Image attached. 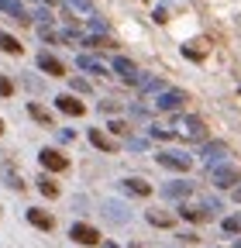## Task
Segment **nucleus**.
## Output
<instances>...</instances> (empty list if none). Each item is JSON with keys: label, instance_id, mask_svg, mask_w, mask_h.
<instances>
[{"label": "nucleus", "instance_id": "obj_1", "mask_svg": "<svg viewBox=\"0 0 241 248\" xmlns=\"http://www.w3.org/2000/svg\"><path fill=\"white\" fill-rule=\"evenodd\" d=\"M210 179H214V186H221V190H234V186L241 183V169H234V166H210Z\"/></svg>", "mask_w": 241, "mask_h": 248}, {"label": "nucleus", "instance_id": "obj_2", "mask_svg": "<svg viewBox=\"0 0 241 248\" xmlns=\"http://www.w3.org/2000/svg\"><path fill=\"white\" fill-rule=\"evenodd\" d=\"M155 162L166 166V169H172V172H190V166H193V159L183 155V152H159Z\"/></svg>", "mask_w": 241, "mask_h": 248}, {"label": "nucleus", "instance_id": "obj_3", "mask_svg": "<svg viewBox=\"0 0 241 248\" xmlns=\"http://www.w3.org/2000/svg\"><path fill=\"white\" fill-rule=\"evenodd\" d=\"M38 162H42L48 172H66V169H69V159H66L59 148H42V152H38Z\"/></svg>", "mask_w": 241, "mask_h": 248}, {"label": "nucleus", "instance_id": "obj_4", "mask_svg": "<svg viewBox=\"0 0 241 248\" xmlns=\"http://www.w3.org/2000/svg\"><path fill=\"white\" fill-rule=\"evenodd\" d=\"M183 104H186V93H183V90H162L159 100H155V107L166 110V114H169V110H179Z\"/></svg>", "mask_w": 241, "mask_h": 248}, {"label": "nucleus", "instance_id": "obj_5", "mask_svg": "<svg viewBox=\"0 0 241 248\" xmlns=\"http://www.w3.org/2000/svg\"><path fill=\"white\" fill-rule=\"evenodd\" d=\"M69 238H73L76 245H100V231H97L93 224H73V228H69Z\"/></svg>", "mask_w": 241, "mask_h": 248}, {"label": "nucleus", "instance_id": "obj_6", "mask_svg": "<svg viewBox=\"0 0 241 248\" xmlns=\"http://www.w3.org/2000/svg\"><path fill=\"white\" fill-rule=\"evenodd\" d=\"M179 128H183L179 135L190 138V141H203V138H207V124H203L200 117H183V121H179Z\"/></svg>", "mask_w": 241, "mask_h": 248}, {"label": "nucleus", "instance_id": "obj_7", "mask_svg": "<svg viewBox=\"0 0 241 248\" xmlns=\"http://www.w3.org/2000/svg\"><path fill=\"white\" fill-rule=\"evenodd\" d=\"M55 107H59V110H62L66 117H83V114H86V107H83V100H76V97H73V93H59V97H55Z\"/></svg>", "mask_w": 241, "mask_h": 248}, {"label": "nucleus", "instance_id": "obj_8", "mask_svg": "<svg viewBox=\"0 0 241 248\" xmlns=\"http://www.w3.org/2000/svg\"><path fill=\"white\" fill-rule=\"evenodd\" d=\"M120 190L131 197H152V183H145L141 176H128V179H120Z\"/></svg>", "mask_w": 241, "mask_h": 248}, {"label": "nucleus", "instance_id": "obj_9", "mask_svg": "<svg viewBox=\"0 0 241 248\" xmlns=\"http://www.w3.org/2000/svg\"><path fill=\"white\" fill-rule=\"evenodd\" d=\"M110 69L120 76V79H128V83H138V66L131 59H124V55H117L114 62H110Z\"/></svg>", "mask_w": 241, "mask_h": 248}, {"label": "nucleus", "instance_id": "obj_10", "mask_svg": "<svg viewBox=\"0 0 241 248\" xmlns=\"http://www.w3.org/2000/svg\"><path fill=\"white\" fill-rule=\"evenodd\" d=\"M38 69L48 73V76H66V66H62V62H59L55 55H48V52L38 55Z\"/></svg>", "mask_w": 241, "mask_h": 248}, {"label": "nucleus", "instance_id": "obj_11", "mask_svg": "<svg viewBox=\"0 0 241 248\" xmlns=\"http://www.w3.org/2000/svg\"><path fill=\"white\" fill-rule=\"evenodd\" d=\"M210 210L214 207H179V217H183V221H193V224H200V221H210Z\"/></svg>", "mask_w": 241, "mask_h": 248}, {"label": "nucleus", "instance_id": "obj_12", "mask_svg": "<svg viewBox=\"0 0 241 248\" xmlns=\"http://www.w3.org/2000/svg\"><path fill=\"white\" fill-rule=\"evenodd\" d=\"M28 221H31L35 228H42V231H52V228H55L52 214H48V210H38V207H31V210H28Z\"/></svg>", "mask_w": 241, "mask_h": 248}, {"label": "nucleus", "instance_id": "obj_13", "mask_svg": "<svg viewBox=\"0 0 241 248\" xmlns=\"http://www.w3.org/2000/svg\"><path fill=\"white\" fill-rule=\"evenodd\" d=\"M0 11L11 14V17H14V21H21V24H28V11L21 7V0H0Z\"/></svg>", "mask_w": 241, "mask_h": 248}, {"label": "nucleus", "instance_id": "obj_14", "mask_svg": "<svg viewBox=\"0 0 241 248\" xmlns=\"http://www.w3.org/2000/svg\"><path fill=\"white\" fill-rule=\"evenodd\" d=\"M162 193H166V197H172V200H179V197H190V193H193V183H183V179H176V183L162 186Z\"/></svg>", "mask_w": 241, "mask_h": 248}, {"label": "nucleus", "instance_id": "obj_15", "mask_svg": "<svg viewBox=\"0 0 241 248\" xmlns=\"http://www.w3.org/2000/svg\"><path fill=\"white\" fill-rule=\"evenodd\" d=\"M0 176H4V183L11 186V190H24V179L17 176V169H14V162H4V166H0Z\"/></svg>", "mask_w": 241, "mask_h": 248}, {"label": "nucleus", "instance_id": "obj_16", "mask_svg": "<svg viewBox=\"0 0 241 248\" xmlns=\"http://www.w3.org/2000/svg\"><path fill=\"white\" fill-rule=\"evenodd\" d=\"M227 155V145H221V141H210L207 148H203V159H207V166H217L221 159Z\"/></svg>", "mask_w": 241, "mask_h": 248}, {"label": "nucleus", "instance_id": "obj_17", "mask_svg": "<svg viewBox=\"0 0 241 248\" xmlns=\"http://www.w3.org/2000/svg\"><path fill=\"white\" fill-rule=\"evenodd\" d=\"M0 52H7V55H21L24 52V45L14 38V35H7V31H0Z\"/></svg>", "mask_w": 241, "mask_h": 248}, {"label": "nucleus", "instance_id": "obj_18", "mask_svg": "<svg viewBox=\"0 0 241 248\" xmlns=\"http://www.w3.org/2000/svg\"><path fill=\"white\" fill-rule=\"evenodd\" d=\"M90 141H93V148H100V152H114L117 145L104 135V131H97V128H90Z\"/></svg>", "mask_w": 241, "mask_h": 248}, {"label": "nucleus", "instance_id": "obj_19", "mask_svg": "<svg viewBox=\"0 0 241 248\" xmlns=\"http://www.w3.org/2000/svg\"><path fill=\"white\" fill-rule=\"evenodd\" d=\"M28 114H31V117H35L38 124H45V128H52V114H48V110H45L42 104H35V100H31V104H28Z\"/></svg>", "mask_w": 241, "mask_h": 248}, {"label": "nucleus", "instance_id": "obj_20", "mask_svg": "<svg viewBox=\"0 0 241 248\" xmlns=\"http://www.w3.org/2000/svg\"><path fill=\"white\" fill-rule=\"evenodd\" d=\"M79 69L93 73V76H107V66H100V62H97V59H90V55H79Z\"/></svg>", "mask_w": 241, "mask_h": 248}, {"label": "nucleus", "instance_id": "obj_21", "mask_svg": "<svg viewBox=\"0 0 241 248\" xmlns=\"http://www.w3.org/2000/svg\"><path fill=\"white\" fill-rule=\"evenodd\" d=\"M148 224H155V228H172V214H162V210H148Z\"/></svg>", "mask_w": 241, "mask_h": 248}, {"label": "nucleus", "instance_id": "obj_22", "mask_svg": "<svg viewBox=\"0 0 241 248\" xmlns=\"http://www.w3.org/2000/svg\"><path fill=\"white\" fill-rule=\"evenodd\" d=\"M183 52H186L190 59H203V55H207V42H203V38H196V42H190Z\"/></svg>", "mask_w": 241, "mask_h": 248}, {"label": "nucleus", "instance_id": "obj_23", "mask_svg": "<svg viewBox=\"0 0 241 248\" xmlns=\"http://www.w3.org/2000/svg\"><path fill=\"white\" fill-rule=\"evenodd\" d=\"M35 183H38V190H42L45 197H52V200L59 197V186H55V183H52L48 176H42V179H35Z\"/></svg>", "mask_w": 241, "mask_h": 248}, {"label": "nucleus", "instance_id": "obj_24", "mask_svg": "<svg viewBox=\"0 0 241 248\" xmlns=\"http://www.w3.org/2000/svg\"><path fill=\"white\" fill-rule=\"evenodd\" d=\"M224 231H227V234H241V214L227 217V221H224Z\"/></svg>", "mask_w": 241, "mask_h": 248}, {"label": "nucleus", "instance_id": "obj_25", "mask_svg": "<svg viewBox=\"0 0 241 248\" xmlns=\"http://www.w3.org/2000/svg\"><path fill=\"white\" fill-rule=\"evenodd\" d=\"M69 7L73 11H83V14H93V4H90V0H69Z\"/></svg>", "mask_w": 241, "mask_h": 248}, {"label": "nucleus", "instance_id": "obj_26", "mask_svg": "<svg viewBox=\"0 0 241 248\" xmlns=\"http://www.w3.org/2000/svg\"><path fill=\"white\" fill-rule=\"evenodd\" d=\"M38 35H42V42H52V45L59 42V35H55V31H52L48 24H42V28H38Z\"/></svg>", "mask_w": 241, "mask_h": 248}, {"label": "nucleus", "instance_id": "obj_27", "mask_svg": "<svg viewBox=\"0 0 241 248\" xmlns=\"http://www.w3.org/2000/svg\"><path fill=\"white\" fill-rule=\"evenodd\" d=\"M62 38H66L69 45H83V35H79V31H76V28H69V31H66V35H62Z\"/></svg>", "mask_w": 241, "mask_h": 248}, {"label": "nucleus", "instance_id": "obj_28", "mask_svg": "<svg viewBox=\"0 0 241 248\" xmlns=\"http://www.w3.org/2000/svg\"><path fill=\"white\" fill-rule=\"evenodd\" d=\"M11 93H14V83L7 76H0V97H11Z\"/></svg>", "mask_w": 241, "mask_h": 248}, {"label": "nucleus", "instance_id": "obj_29", "mask_svg": "<svg viewBox=\"0 0 241 248\" xmlns=\"http://www.w3.org/2000/svg\"><path fill=\"white\" fill-rule=\"evenodd\" d=\"M114 110H120L117 100H100V114H114Z\"/></svg>", "mask_w": 241, "mask_h": 248}, {"label": "nucleus", "instance_id": "obj_30", "mask_svg": "<svg viewBox=\"0 0 241 248\" xmlns=\"http://www.w3.org/2000/svg\"><path fill=\"white\" fill-rule=\"evenodd\" d=\"M110 131L114 135H128V124L124 121H110Z\"/></svg>", "mask_w": 241, "mask_h": 248}, {"label": "nucleus", "instance_id": "obj_31", "mask_svg": "<svg viewBox=\"0 0 241 248\" xmlns=\"http://www.w3.org/2000/svg\"><path fill=\"white\" fill-rule=\"evenodd\" d=\"M73 90H76V93H90V83H86V79H79V76H76V79H73Z\"/></svg>", "mask_w": 241, "mask_h": 248}, {"label": "nucleus", "instance_id": "obj_32", "mask_svg": "<svg viewBox=\"0 0 241 248\" xmlns=\"http://www.w3.org/2000/svg\"><path fill=\"white\" fill-rule=\"evenodd\" d=\"M234 200H238V203H241V186H234Z\"/></svg>", "mask_w": 241, "mask_h": 248}, {"label": "nucleus", "instance_id": "obj_33", "mask_svg": "<svg viewBox=\"0 0 241 248\" xmlns=\"http://www.w3.org/2000/svg\"><path fill=\"white\" fill-rule=\"evenodd\" d=\"M131 248H152V245H141V241H135V245H131Z\"/></svg>", "mask_w": 241, "mask_h": 248}, {"label": "nucleus", "instance_id": "obj_34", "mask_svg": "<svg viewBox=\"0 0 241 248\" xmlns=\"http://www.w3.org/2000/svg\"><path fill=\"white\" fill-rule=\"evenodd\" d=\"M0 135H4V121H0Z\"/></svg>", "mask_w": 241, "mask_h": 248}]
</instances>
